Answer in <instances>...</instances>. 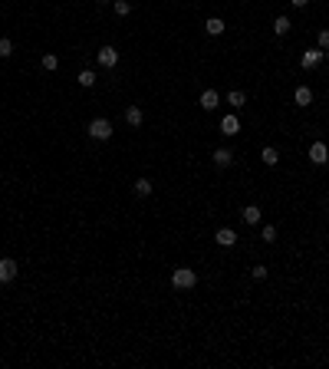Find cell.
<instances>
[{
  "mask_svg": "<svg viewBox=\"0 0 329 369\" xmlns=\"http://www.w3.org/2000/svg\"><path fill=\"white\" fill-rule=\"evenodd\" d=\"M194 283H197V274L191 271V267H178V271L171 274V287H175V290H191Z\"/></svg>",
  "mask_w": 329,
  "mask_h": 369,
  "instance_id": "cell-1",
  "label": "cell"
},
{
  "mask_svg": "<svg viewBox=\"0 0 329 369\" xmlns=\"http://www.w3.org/2000/svg\"><path fill=\"white\" fill-rule=\"evenodd\" d=\"M86 132H89V139H96V142H109L112 139V122L109 119H92L86 125Z\"/></svg>",
  "mask_w": 329,
  "mask_h": 369,
  "instance_id": "cell-2",
  "label": "cell"
},
{
  "mask_svg": "<svg viewBox=\"0 0 329 369\" xmlns=\"http://www.w3.org/2000/svg\"><path fill=\"white\" fill-rule=\"evenodd\" d=\"M96 60H99V66H106V69H112V66L119 63V50L115 46H102L96 53Z\"/></svg>",
  "mask_w": 329,
  "mask_h": 369,
  "instance_id": "cell-3",
  "label": "cell"
},
{
  "mask_svg": "<svg viewBox=\"0 0 329 369\" xmlns=\"http://www.w3.org/2000/svg\"><path fill=\"white\" fill-rule=\"evenodd\" d=\"M309 162H313V165H326L329 162L326 142H313V145H309Z\"/></svg>",
  "mask_w": 329,
  "mask_h": 369,
  "instance_id": "cell-4",
  "label": "cell"
},
{
  "mask_svg": "<svg viewBox=\"0 0 329 369\" xmlns=\"http://www.w3.org/2000/svg\"><path fill=\"white\" fill-rule=\"evenodd\" d=\"M13 277H17V261L3 257V261H0V283H10Z\"/></svg>",
  "mask_w": 329,
  "mask_h": 369,
  "instance_id": "cell-5",
  "label": "cell"
},
{
  "mask_svg": "<svg viewBox=\"0 0 329 369\" xmlns=\"http://www.w3.org/2000/svg\"><path fill=\"white\" fill-rule=\"evenodd\" d=\"M220 132H224V135H237V132H241V119H237V116H224V119H220Z\"/></svg>",
  "mask_w": 329,
  "mask_h": 369,
  "instance_id": "cell-6",
  "label": "cell"
},
{
  "mask_svg": "<svg viewBox=\"0 0 329 369\" xmlns=\"http://www.w3.org/2000/svg\"><path fill=\"white\" fill-rule=\"evenodd\" d=\"M218 102H220V96H218V89H204L201 92V109H218Z\"/></svg>",
  "mask_w": 329,
  "mask_h": 369,
  "instance_id": "cell-7",
  "label": "cell"
},
{
  "mask_svg": "<svg viewBox=\"0 0 329 369\" xmlns=\"http://www.w3.org/2000/svg\"><path fill=\"white\" fill-rule=\"evenodd\" d=\"M319 60H323V50H319V46H313V50H306V53H303V60H300V63H303V69H313Z\"/></svg>",
  "mask_w": 329,
  "mask_h": 369,
  "instance_id": "cell-8",
  "label": "cell"
},
{
  "mask_svg": "<svg viewBox=\"0 0 329 369\" xmlns=\"http://www.w3.org/2000/svg\"><path fill=\"white\" fill-rule=\"evenodd\" d=\"M218 244L220 247H234V244H237V234H234L230 228H220L218 231Z\"/></svg>",
  "mask_w": 329,
  "mask_h": 369,
  "instance_id": "cell-9",
  "label": "cell"
},
{
  "mask_svg": "<svg viewBox=\"0 0 329 369\" xmlns=\"http://www.w3.org/2000/svg\"><path fill=\"white\" fill-rule=\"evenodd\" d=\"M230 162H234V152H230V149H218V152H214V165H218V168H227Z\"/></svg>",
  "mask_w": 329,
  "mask_h": 369,
  "instance_id": "cell-10",
  "label": "cell"
},
{
  "mask_svg": "<svg viewBox=\"0 0 329 369\" xmlns=\"http://www.w3.org/2000/svg\"><path fill=\"white\" fill-rule=\"evenodd\" d=\"M260 162H263V165H270V168H274V165L280 162V152H276L274 145H267V149H263V152H260Z\"/></svg>",
  "mask_w": 329,
  "mask_h": 369,
  "instance_id": "cell-11",
  "label": "cell"
},
{
  "mask_svg": "<svg viewBox=\"0 0 329 369\" xmlns=\"http://www.w3.org/2000/svg\"><path fill=\"white\" fill-rule=\"evenodd\" d=\"M313 102V89L309 86H296V106H309Z\"/></svg>",
  "mask_w": 329,
  "mask_h": 369,
  "instance_id": "cell-12",
  "label": "cell"
},
{
  "mask_svg": "<svg viewBox=\"0 0 329 369\" xmlns=\"http://www.w3.org/2000/svg\"><path fill=\"white\" fill-rule=\"evenodd\" d=\"M142 119H145V116H142V109H138V106L125 109V122H129V125H142Z\"/></svg>",
  "mask_w": 329,
  "mask_h": 369,
  "instance_id": "cell-13",
  "label": "cell"
},
{
  "mask_svg": "<svg viewBox=\"0 0 329 369\" xmlns=\"http://www.w3.org/2000/svg\"><path fill=\"white\" fill-rule=\"evenodd\" d=\"M76 83L82 89H92V86H96V73H92V69H82V73L76 76Z\"/></svg>",
  "mask_w": 329,
  "mask_h": 369,
  "instance_id": "cell-14",
  "label": "cell"
},
{
  "mask_svg": "<svg viewBox=\"0 0 329 369\" xmlns=\"http://www.w3.org/2000/svg\"><path fill=\"white\" fill-rule=\"evenodd\" d=\"M204 30H208L211 36H220V33H224V20H220V17H211V20L204 23Z\"/></svg>",
  "mask_w": 329,
  "mask_h": 369,
  "instance_id": "cell-15",
  "label": "cell"
},
{
  "mask_svg": "<svg viewBox=\"0 0 329 369\" xmlns=\"http://www.w3.org/2000/svg\"><path fill=\"white\" fill-rule=\"evenodd\" d=\"M290 27H293V23H290V17H276V20H274V33H276V36H286V33H290Z\"/></svg>",
  "mask_w": 329,
  "mask_h": 369,
  "instance_id": "cell-16",
  "label": "cell"
},
{
  "mask_svg": "<svg viewBox=\"0 0 329 369\" xmlns=\"http://www.w3.org/2000/svg\"><path fill=\"white\" fill-rule=\"evenodd\" d=\"M132 191H135V195H138V198L152 195V182H148V178H138V182L132 184Z\"/></svg>",
  "mask_w": 329,
  "mask_h": 369,
  "instance_id": "cell-17",
  "label": "cell"
},
{
  "mask_svg": "<svg viewBox=\"0 0 329 369\" xmlns=\"http://www.w3.org/2000/svg\"><path fill=\"white\" fill-rule=\"evenodd\" d=\"M227 102H230V106H234V109H244V102H247V96H244L241 89H230V92H227Z\"/></svg>",
  "mask_w": 329,
  "mask_h": 369,
  "instance_id": "cell-18",
  "label": "cell"
},
{
  "mask_svg": "<svg viewBox=\"0 0 329 369\" xmlns=\"http://www.w3.org/2000/svg\"><path fill=\"white\" fill-rule=\"evenodd\" d=\"M244 221H247V224H257V221H260V208L247 205V208H244Z\"/></svg>",
  "mask_w": 329,
  "mask_h": 369,
  "instance_id": "cell-19",
  "label": "cell"
},
{
  "mask_svg": "<svg viewBox=\"0 0 329 369\" xmlns=\"http://www.w3.org/2000/svg\"><path fill=\"white\" fill-rule=\"evenodd\" d=\"M112 7H115V13H119V17H129V13H132V3H129V0H112Z\"/></svg>",
  "mask_w": 329,
  "mask_h": 369,
  "instance_id": "cell-20",
  "label": "cell"
},
{
  "mask_svg": "<svg viewBox=\"0 0 329 369\" xmlns=\"http://www.w3.org/2000/svg\"><path fill=\"white\" fill-rule=\"evenodd\" d=\"M43 69H59V56H56V53H46V56H43Z\"/></svg>",
  "mask_w": 329,
  "mask_h": 369,
  "instance_id": "cell-21",
  "label": "cell"
},
{
  "mask_svg": "<svg viewBox=\"0 0 329 369\" xmlns=\"http://www.w3.org/2000/svg\"><path fill=\"white\" fill-rule=\"evenodd\" d=\"M260 238L267 241V244H274V241H276V228H274V224H267V228L260 231Z\"/></svg>",
  "mask_w": 329,
  "mask_h": 369,
  "instance_id": "cell-22",
  "label": "cell"
},
{
  "mask_svg": "<svg viewBox=\"0 0 329 369\" xmlns=\"http://www.w3.org/2000/svg\"><path fill=\"white\" fill-rule=\"evenodd\" d=\"M13 53V43L10 40H7V36H3V40H0V56H3V60H7V56Z\"/></svg>",
  "mask_w": 329,
  "mask_h": 369,
  "instance_id": "cell-23",
  "label": "cell"
},
{
  "mask_svg": "<svg viewBox=\"0 0 329 369\" xmlns=\"http://www.w3.org/2000/svg\"><path fill=\"white\" fill-rule=\"evenodd\" d=\"M316 43H319V50H329V30H319Z\"/></svg>",
  "mask_w": 329,
  "mask_h": 369,
  "instance_id": "cell-24",
  "label": "cell"
},
{
  "mask_svg": "<svg viewBox=\"0 0 329 369\" xmlns=\"http://www.w3.org/2000/svg\"><path fill=\"white\" fill-rule=\"evenodd\" d=\"M250 274H253V280H267V267H263V264H257Z\"/></svg>",
  "mask_w": 329,
  "mask_h": 369,
  "instance_id": "cell-25",
  "label": "cell"
},
{
  "mask_svg": "<svg viewBox=\"0 0 329 369\" xmlns=\"http://www.w3.org/2000/svg\"><path fill=\"white\" fill-rule=\"evenodd\" d=\"M290 3H293V7H306L309 0H290Z\"/></svg>",
  "mask_w": 329,
  "mask_h": 369,
  "instance_id": "cell-26",
  "label": "cell"
},
{
  "mask_svg": "<svg viewBox=\"0 0 329 369\" xmlns=\"http://www.w3.org/2000/svg\"><path fill=\"white\" fill-rule=\"evenodd\" d=\"M99 3H112V0H99Z\"/></svg>",
  "mask_w": 329,
  "mask_h": 369,
  "instance_id": "cell-27",
  "label": "cell"
}]
</instances>
